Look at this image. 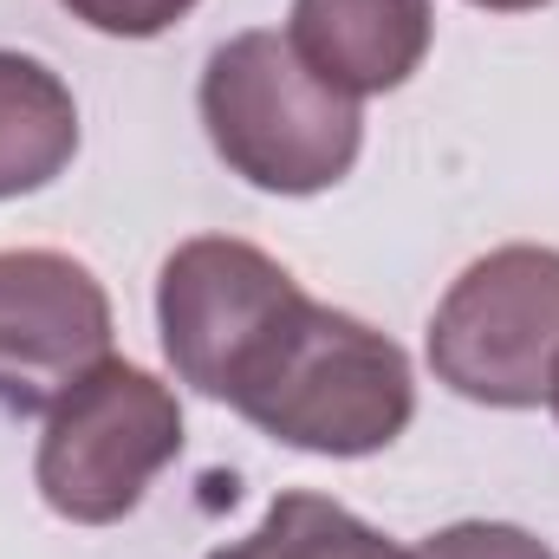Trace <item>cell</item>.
<instances>
[{"label":"cell","mask_w":559,"mask_h":559,"mask_svg":"<svg viewBox=\"0 0 559 559\" xmlns=\"http://www.w3.org/2000/svg\"><path fill=\"white\" fill-rule=\"evenodd\" d=\"M156 332L176 384L306 455H378L417 417L404 345L312 299L267 248L235 235H195L163 261Z\"/></svg>","instance_id":"cell-1"},{"label":"cell","mask_w":559,"mask_h":559,"mask_svg":"<svg viewBox=\"0 0 559 559\" xmlns=\"http://www.w3.org/2000/svg\"><path fill=\"white\" fill-rule=\"evenodd\" d=\"M215 156L267 195H325L365 150L358 98L332 92L286 33H235L209 52L195 85Z\"/></svg>","instance_id":"cell-2"},{"label":"cell","mask_w":559,"mask_h":559,"mask_svg":"<svg viewBox=\"0 0 559 559\" xmlns=\"http://www.w3.org/2000/svg\"><path fill=\"white\" fill-rule=\"evenodd\" d=\"M182 455V404L176 391L124 358L85 371L39 429L33 488L72 527H118L138 514L150 481Z\"/></svg>","instance_id":"cell-3"},{"label":"cell","mask_w":559,"mask_h":559,"mask_svg":"<svg viewBox=\"0 0 559 559\" xmlns=\"http://www.w3.org/2000/svg\"><path fill=\"white\" fill-rule=\"evenodd\" d=\"M429 371L468 404L534 411L559 384V248L508 241L449 280L429 319Z\"/></svg>","instance_id":"cell-4"},{"label":"cell","mask_w":559,"mask_h":559,"mask_svg":"<svg viewBox=\"0 0 559 559\" xmlns=\"http://www.w3.org/2000/svg\"><path fill=\"white\" fill-rule=\"evenodd\" d=\"M105 358V280L59 248H0V411L39 417Z\"/></svg>","instance_id":"cell-5"},{"label":"cell","mask_w":559,"mask_h":559,"mask_svg":"<svg viewBox=\"0 0 559 559\" xmlns=\"http://www.w3.org/2000/svg\"><path fill=\"white\" fill-rule=\"evenodd\" d=\"M436 39L429 0H293L286 46L345 98L411 85Z\"/></svg>","instance_id":"cell-6"},{"label":"cell","mask_w":559,"mask_h":559,"mask_svg":"<svg viewBox=\"0 0 559 559\" xmlns=\"http://www.w3.org/2000/svg\"><path fill=\"white\" fill-rule=\"evenodd\" d=\"M72 156H79L72 85L46 59L0 46V202L59 182Z\"/></svg>","instance_id":"cell-7"},{"label":"cell","mask_w":559,"mask_h":559,"mask_svg":"<svg viewBox=\"0 0 559 559\" xmlns=\"http://www.w3.org/2000/svg\"><path fill=\"white\" fill-rule=\"evenodd\" d=\"M209 559H411L391 534H378L371 521H358L352 508H338L332 495H280L267 521Z\"/></svg>","instance_id":"cell-8"},{"label":"cell","mask_w":559,"mask_h":559,"mask_svg":"<svg viewBox=\"0 0 559 559\" xmlns=\"http://www.w3.org/2000/svg\"><path fill=\"white\" fill-rule=\"evenodd\" d=\"M411 559H559V554L514 521H455V527H436Z\"/></svg>","instance_id":"cell-9"},{"label":"cell","mask_w":559,"mask_h":559,"mask_svg":"<svg viewBox=\"0 0 559 559\" xmlns=\"http://www.w3.org/2000/svg\"><path fill=\"white\" fill-rule=\"evenodd\" d=\"M59 7L105 39H156L176 20H189L202 0H59Z\"/></svg>","instance_id":"cell-10"},{"label":"cell","mask_w":559,"mask_h":559,"mask_svg":"<svg viewBox=\"0 0 559 559\" xmlns=\"http://www.w3.org/2000/svg\"><path fill=\"white\" fill-rule=\"evenodd\" d=\"M468 7H488V13H534V7H554V0H468Z\"/></svg>","instance_id":"cell-11"},{"label":"cell","mask_w":559,"mask_h":559,"mask_svg":"<svg viewBox=\"0 0 559 559\" xmlns=\"http://www.w3.org/2000/svg\"><path fill=\"white\" fill-rule=\"evenodd\" d=\"M554 417H559V384H554Z\"/></svg>","instance_id":"cell-12"}]
</instances>
